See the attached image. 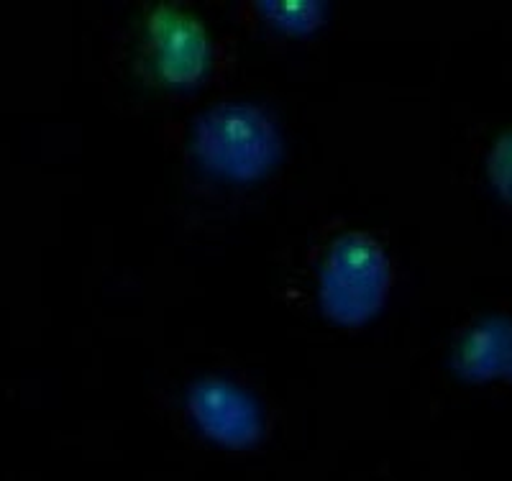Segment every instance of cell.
<instances>
[{
  "label": "cell",
  "mask_w": 512,
  "mask_h": 481,
  "mask_svg": "<svg viewBox=\"0 0 512 481\" xmlns=\"http://www.w3.org/2000/svg\"><path fill=\"white\" fill-rule=\"evenodd\" d=\"M195 159L221 180H264L282 159L280 128L262 108L249 103H221L208 108L192 128Z\"/></svg>",
  "instance_id": "1"
},
{
  "label": "cell",
  "mask_w": 512,
  "mask_h": 481,
  "mask_svg": "<svg viewBox=\"0 0 512 481\" xmlns=\"http://www.w3.org/2000/svg\"><path fill=\"white\" fill-rule=\"evenodd\" d=\"M390 282V259L382 246L367 233H346L333 241L320 267V310L344 328L367 325L382 313Z\"/></svg>",
  "instance_id": "2"
},
{
  "label": "cell",
  "mask_w": 512,
  "mask_h": 481,
  "mask_svg": "<svg viewBox=\"0 0 512 481\" xmlns=\"http://www.w3.org/2000/svg\"><path fill=\"white\" fill-rule=\"evenodd\" d=\"M149 36L157 49V70L167 85L195 87L213 67V44L192 13L177 6H157L149 16Z\"/></svg>",
  "instance_id": "3"
},
{
  "label": "cell",
  "mask_w": 512,
  "mask_h": 481,
  "mask_svg": "<svg viewBox=\"0 0 512 481\" xmlns=\"http://www.w3.org/2000/svg\"><path fill=\"white\" fill-rule=\"evenodd\" d=\"M187 407L210 441L226 448H251L262 438V412L254 397L226 379H200L190 387Z\"/></svg>",
  "instance_id": "4"
},
{
  "label": "cell",
  "mask_w": 512,
  "mask_h": 481,
  "mask_svg": "<svg viewBox=\"0 0 512 481\" xmlns=\"http://www.w3.org/2000/svg\"><path fill=\"white\" fill-rule=\"evenodd\" d=\"M451 369L464 382L512 379V320L505 315H489L469 325L456 341Z\"/></svg>",
  "instance_id": "5"
},
{
  "label": "cell",
  "mask_w": 512,
  "mask_h": 481,
  "mask_svg": "<svg viewBox=\"0 0 512 481\" xmlns=\"http://www.w3.org/2000/svg\"><path fill=\"white\" fill-rule=\"evenodd\" d=\"M259 13L287 36H310L326 21L328 6L320 0H259Z\"/></svg>",
  "instance_id": "6"
},
{
  "label": "cell",
  "mask_w": 512,
  "mask_h": 481,
  "mask_svg": "<svg viewBox=\"0 0 512 481\" xmlns=\"http://www.w3.org/2000/svg\"><path fill=\"white\" fill-rule=\"evenodd\" d=\"M489 182L505 203L512 205V131L502 134L489 151Z\"/></svg>",
  "instance_id": "7"
}]
</instances>
